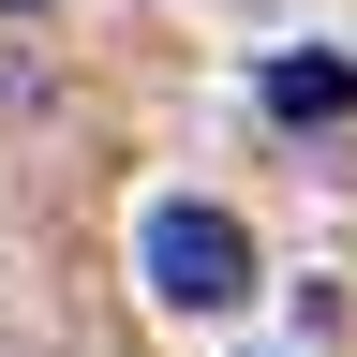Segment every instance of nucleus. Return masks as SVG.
Returning a JSON list of instances; mask_svg holds the SVG:
<instances>
[{"mask_svg": "<svg viewBox=\"0 0 357 357\" xmlns=\"http://www.w3.org/2000/svg\"><path fill=\"white\" fill-rule=\"evenodd\" d=\"M268 105H283V119H342L357 75H342V60H268Z\"/></svg>", "mask_w": 357, "mask_h": 357, "instance_id": "obj_2", "label": "nucleus"}, {"mask_svg": "<svg viewBox=\"0 0 357 357\" xmlns=\"http://www.w3.org/2000/svg\"><path fill=\"white\" fill-rule=\"evenodd\" d=\"M15 15H30V0H15Z\"/></svg>", "mask_w": 357, "mask_h": 357, "instance_id": "obj_3", "label": "nucleus"}, {"mask_svg": "<svg viewBox=\"0 0 357 357\" xmlns=\"http://www.w3.org/2000/svg\"><path fill=\"white\" fill-rule=\"evenodd\" d=\"M134 253H149V298H164V312H238V298H253V238H238L223 208H194V194H164Z\"/></svg>", "mask_w": 357, "mask_h": 357, "instance_id": "obj_1", "label": "nucleus"}]
</instances>
